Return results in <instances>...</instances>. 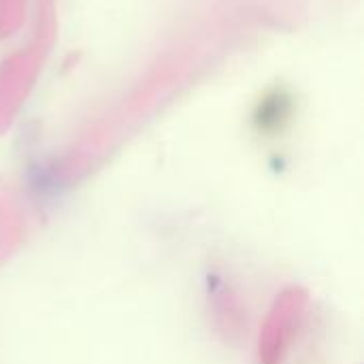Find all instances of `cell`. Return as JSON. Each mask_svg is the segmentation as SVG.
Segmentation results:
<instances>
[{
  "label": "cell",
  "instance_id": "6da1fadb",
  "mask_svg": "<svg viewBox=\"0 0 364 364\" xmlns=\"http://www.w3.org/2000/svg\"><path fill=\"white\" fill-rule=\"evenodd\" d=\"M303 309H305V299L296 290L284 294L275 303L260 337V364L282 363L294 337V328H299Z\"/></svg>",
  "mask_w": 364,
  "mask_h": 364
}]
</instances>
